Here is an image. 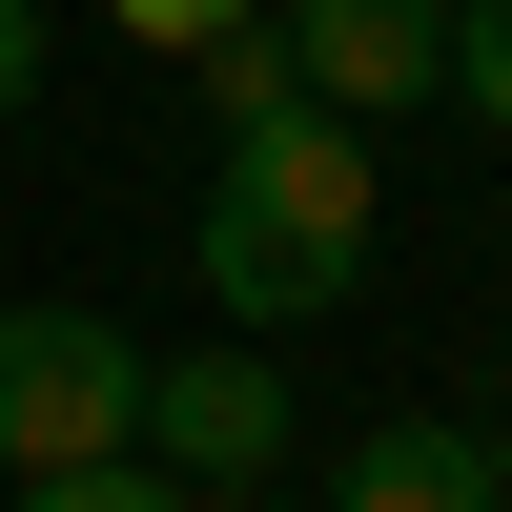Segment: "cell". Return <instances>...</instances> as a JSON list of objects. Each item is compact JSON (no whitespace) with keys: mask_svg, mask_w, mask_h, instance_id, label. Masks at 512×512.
<instances>
[{"mask_svg":"<svg viewBox=\"0 0 512 512\" xmlns=\"http://www.w3.org/2000/svg\"><path fill=\"white\" fill-rule=\"evenodd\" d=\"M369 226H390V185H369V123L349 103H267L226 123V164H205V308L226 328H328L369 287Z\"/></svg>","mask_w":512,"mask_h":512,"instance_id":"obj_1","label":"cell"},{"mask_svg":"<svg viewBox=\"0 0 512 512\" xmlns=\"http://www.w3.org/2000/svg\"><path fill=\"white\" fill-rule=\"evenodd\" d=\"M144 451V349L103 308H0V472H103Z\"/></svg>","mask_w":512,"mask_h":512,"instance_id":"obj_2","label":"cell"},{"mask_svg":"<svg viewBox=\"0 0 512 512\" xmlns=\"http://www.w3.org/2000/svg\"><path fill=\"white\" fill-rule=\"evenodd\" d=\"M144 472H185V492L287 472V369H267V328H226V349H144Z\"/></svg>","mask_w":512,"mask_h":512,"instance_id":"obj_3","label":"cell"},{"mask_svg":"<svg viewBox=\"0 0 512 512\" xmlns=\"http://www.w3.org/2000/svg\"><path fill=\"white\" fill-rule=\"evenodd\" d=\"M267 21H287V82L349 103V123L451 103V0H267Z\"/></svg>","mask_w":512,"mask_h":512,"instance_id":"obj_4","label":"cell"},{"mask_svg":"<svg viewBox=\"0 0 512 512\" xmlns=\"http://www.w3.org/2000/svg\"><path fill=\"white\" fill-rule=\"evenodd\" d=\"M328 512H512V451L472 410H390V431L328 451Z\"/></svg>","mask_w":512,"mask_h":512,"instance_id":"obj_5","label":"cell"},{"mask_svg":"<svg viewBox=\"0 0 512 512\" xmlns=\"http://www.w3.org/2000/svg\"><path fill=\"white\" fill-rule=\"evenodd\" d=\"M205 62V123H267V103H308V82H287V21H226V41H185Z\"/></svg>","mask_w":512,"mask_h":512,"instance_id":"obj_6","label":"cell"},{"mask_svg":"<svg viewBox=\"0 0 512 512\" xmlns=\"http://www.w3.org/2000/svg\"><path fill=\"white\" fill-rule=\"evenodd\" d=\"M0 512H205L185 472H144V451H103V472H21Z\"/></svg>","mask_w":512,"mask_h":512,"instance_id":"obj_7","label":"cell"},{"mask_svg":"<svg viewBox=\"0 0 512 512\" xmlns=\"http://www.w3.org/2000/svg\"><path fill=\"white\" fill-rule=\"evenodd\" d=\"M451 103L512 144V0H451Z\"/></svg>","mask_w":512,"mask_h":512,"instance_id":"obj_8","label":"cell"},{"mask_svg":"<svg viewBox=\"0 0 512 512\" xmlns=\"http://www.w3.org/2000/svg\"><path fill=\"white\" fill-rule=\"evenodd\" d=\"M123 41H164V62H185V41H226V21H267V0H103Z\"/></svg>","mask_w":512,"mask_h":512,"instance_id":"obj_9","label":"cell"},{"mask_svg":"<svg viewBox=\"0 0 512 512\" xmlns=\"http://www.w3.org/2000/svg\"><path fill=\"white\" fill-rule=\"evenodd\" d=\"M41 103V0H0V123Z\"/></svg>","mask_w":512,"mask_h":512,"instance_id":"obj_10","label":"cell"},{"mask_svg":"<svg viewBox=\"0 0 512 512\" xmlns=\"http://www.w3.org/2000/svg\"><path fill=\"white\" fill-rule=\"evenodd\" d=\"M472 431H492V451H512V369H492V410H472Z\"/></svg>","mask_w":512,"mask_h":512,"instance_id":"obj_11","label":"cell"}]
</instances>
